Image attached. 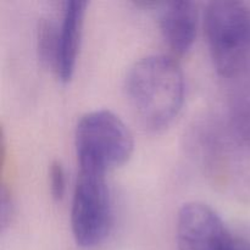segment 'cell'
I'll list each match as a JSON object with an SVG mask.
<instances>
[{"label":"cell","mask_w":250,"mask_h":250,"mask_svg":"<svg viewBox=\"0 0 250 250\" xmlns=\"http://www.w3.org/2000/svg\"><path fill=\"white\" fill-rule=\"evenodd\" d=\"M49 182H50V194L54 200L59 202L66 193V171L62 163L54 160L49 168Z\"/></svg>","instance_id":"9c48e42d"},{"label":"cell","mask_w":250,"mask_h":250,"mask_svg":"<svg viewBox=\"0 0 250 250\" xmlns=\"http://www.w3.org/2000/svg\"><path fill=\"white\" fill-rule=\"evenodd\" d=\"M126 94L144 128H167L185 102V75L172 56L153 54L137 60L126 76Z\"/></svg>","instance_id":"6da1fadb"},{"label":"cell","mask_w":250,"mask_h":250,"mask_svg":"<svg viewBox=\"0 0 250 250\" xmlns=\"http://www.w3.org/2000/svg\"><path fill=\"white\" fill-rule=\"evenodd\" d=\"M15 214V200L12 193L6 186L2 185L0 189V229L4 231L10 226Z\"/></svg>","instance_id":"30bf717a"},{"label":"cell","mask_w":250,"mask_h":250,"mask_svg":"<svg viewBox=\"0 0 250 250\" xmlns=\"http://www.w3.org/2000/svg\"><path fill=\"white\" fill-rule=\"evenodd\" d=\"M178 250H233L234 237L209 205L189 202L177 216Z\"/></svg>","instance_id":"5b68a950"},{"label":"cell","mask_w":250,"mask_h":250,"mask_svg":"<svg viewBox=\"0 0 250 250\" xmlns=\"http://www.w3.org/2000/svg\"><path fill=\"white\" fill-rule=\"evenodd\" d=\"M160 28L164 39L178 55L192 48L197 37V4L189 0H175L161 4Z\"/></svg>","instance_id":"52a82bcc"},{"label":"cell","mask_w":250,"mask_h":250,"mask_svg":"<svg viewBox=\"0 0 250 250\" xmlns=\"http://www.w3.org/2000/svg\"><path fill=\"white\" fill-rule=\"evenodd\" d=\"M233 250H250V242L241 237H234Z\"/></svg>","instance_id":"8fae6325"},{"label":"cell","mask_w":250,"mask_h":250,"mask_svg":"<svg viewBox=\"0 0 250 250\" xmlns=\"http://www.w3.org/2000/svg\"><path fill=\"white\" fill-rule=\"evenodd\" d=\"M87 5L88 2L84 0H67L63 2L54 65L56 76L63 83L68 82L75 73Z\"/></svg>","instance_id":"8992f818"},{"label":"cell","mask_w":250,"mask_h":250,"mask_svg":"<svg viewBox=\"0 0 250 250\" xmlns=\"http://www.w3.org/2000/svg\"><path fill=\"white\" fill-rule=\"evenodd\" d=\"M204 31L212 63L222 77H231L243 67L250 53V9L237 0L208 4Z\"/></svg>","instance_id":"3957f363"},{"label":"cell","mask_w":250,"mask_h":250,"mask_svg":"<svg viewBox=\"0 0 250 250\" xmlns=\"http://www.w3.org/2000/svg\"><path fill=\"white\" fill-rule=\"evenodd\" d=\"M112 226V203L106 175L80 170L71 207V229L77 246L102 243Z\"/></svg>","instance_id":"277c9868"},{"label":"cell","mask_w":250,"mask_h":250,"mask_svg":"<svg viewBox=\"0 0 250 250\" xmlns=\"http://www.w3.org/2000/svg\"><path fill=\"white\" fill-rule=\"evenodd\" d=\"M75 146L80 170L106 175L128 161L134 141L128 127L116 114L110 110H94L77 122Z\"/></svg>","instance_id":"7a4b0ae2"},{"label":"cell","mask_w":250,"mask_h":250,"mask_svg":"<svg viewBox=\"0 0 250 250\" xmlns=\"http://www.w3.org/2000/svg\"><path fill=\"white\" fill-rule=\"evenodd\" d=\"M58 32L56 26L50 19H41L37 29V49L41 60L54 70L58 50Z\"/></svg>","instance_id":"ba28073f"}]
</instances>
